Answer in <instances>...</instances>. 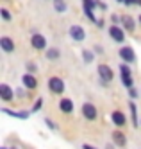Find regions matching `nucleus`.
<instances>
[{
	"instance_id": "10",
	"label": "nucleus",
	"mask_w": 141,
	"mask_h": 149,
	"mask_svg": "<svg viewBox=\"0 0 141 149\" xmlns=\"http://www.w3.org/2000/svg\"><path fill=\"white\" fill-rule=\"evenodd\" d=\"M111 120H113V124H114V126L123 127V126L127 124V117H125V113H123V111L114 110V111H113V115H111Z\"/></svg>"
},
{
	"instance_id": "34",
	"label": "nucleus",
	"mask_w": 141,
	"mask_h": 149,
	"mask_svg": "<svg viewBox=\"0 0 141 149\" xmlns=\"http://www.w3.org/2000/svg\"><path fill=\"white\" fill-rule=\"evenodd\" d=\"M0 149H7V147H0ZM11 149H14V147H11Z\"/></svg>"
},
{
	"instance_id": "26",
	"label": "nucleus",
	"mask_w": 141,
	"mask_h": 149,
	"mask_svg": "<svg viewBox=\"0 0 141 149\" xmlns=\"http://www.w3.org/2000/svg\"><path fill=\"white\" fill-rule=\"evenodd\" d=\"M38 70V67H36V63H27V72H36Z\"/></svg>"
},
{
	"instance_id": "5",
	"label": "nucleus",
	"mask_w": 141,
	"mask_h": 149,
	"mask_svg": "<svg viewBox=\"0 0 141 149\" xmlns=\"http://www.w3.org/2000/svg\"><path fill=\"white\" fill-rule=\"evenodd\" d=\"M82 115L86 120H95L96 115H98V110H96V106L91 104V102H84L82 104Z\"/></svg>"
},
{
	"instance_id": "24",
	"label": "nucleus",
	"mask_w": 141,
	"mask_h": 149,
	"mask_svg": "<svg viewBox=\"0 0 141 149\" xmlns=\"http://www.w3.org/2000/svg\"><path fill=\"white\" fill-rule=\"evenodd\" d=\"M0 15H2V18L6 20V22H9V20H11V13L7 11V9H4V7L0 9Z\"/></svg>"
},
{
	"instance_id": "9",
	"label": "nucleus",
	"mask_w": 141,
	"mask_h": 149,
	"mask_svg": "<svg viewBox=\"0 0 141 149\" xmlns=\"http://www.w3.org/2000/svg\"><path fill=\"white\" fill-rule=\"evenodd\" d=\"M68 33H70V38H72L73 41H82V40L86 38V31H84L80 25H72Z\"/></svg>"
},
{
	"instance_id": "6",
	"label": "nucleus",
	"mask_w": 141,
	"mask_h": 149,
	"mask_svg": "<svg viewBox=\"0 0 141 149\" xmlns=\"http://www.w3.org/2000/svg\"><path fill=\"white\" fill-rule=\"evenodd\" d=\"M109 36H111L114 41H118V43H123V41H125V31H123L120 25L113 24V25L109 27Z\"/></svg>"
},
{
	"instance_id": "15",
	"label": "nucleus",
	"mask_w": 141,
	"mask_h": 149,
	"mask_svg": "<svg viewBox=\"0 0 141 149\" xmlns=\"http://www.w3.org/2000/svg\"><path fill=\"white\" fill-rule=\"evenodd\" d=\"M2 113L9 115V117H14V119H29V111H13V110H9V108H2Z\"/></svg>"
},
{
	"instance_id": "4",
	"label": "nucleus",
	"mask_w": 141,
	"mask_h": 149,
	"mask_svg": "<svg viewBox=\"0 0 141 149\" xmlns=\"http://www.w3.org/2000/svg\"><path fill=\"white\" fill-rule=\"evenodd\" d=\"M30 45L36 50H45L47 49V38L43 34H39V33H34L30 36Z\"/></svg>"
},
{
	"instance_id": "14",
	"label": "nucleus",
	"mask_w": 141,
	"mask_h": 149,
	"mask_svg": "<svg viewBox=\"0 0 141 149\" xmlns=\"http://www.w3.org/2000/svg\"><path fill=\"white\" fill-rule=\"evenodd\" d=\"M113 144L118 146V147H125V144H127L125 135H123L122 131H114V133H113Z\"/></svg>"
},
{
	"instance_id": "35",
	"label": "nucleus",
	"mask_w": 141,
	"mask_h": 149,
	"mask_svg": "<svg viewBox=\"0 0 141 149\" xmlns=\"http://www.w3.org/2000/svg\"><path fill=\"white\" fill-rule=\"evenodd\" d=\"M116 2H122V4H123V0H116Z\"/></svg>"
},
{
	"instance_id": "30",
	"label": "nucleus",
	"mask_w": 141,
	"mask_h": 149,
	"mask_svg": "<svg viewBox=\"0 0 141 149\" xmlns=\"http://www.w3.org/2000/svg\"><path fill=\"white\" fill-rule=\"evenodd\" d=\"M111 20H113V24H118V22H122V16H118V15H113V16H111Z\"/></svg>"
},
{
	"instance_id": "8",
	"label": "nucleus",
	"mask_w": 141,
	"mask_h": 149,
	"mask_svg": "<svg viewBox=\"0 0 141 149\" xmlns=\"http://www.w3.org/2000/svg\"><path fill=\"white\" fill-rule=\"evenodd\" d=\"M21 84H23L27 90H36L38 88V79L32 76L30 72H27V74H23V77H21Z\"/></svg>"
},
{
	"instance_id": "19",
	"label": "nucleus",
	"mask_w": 141,
	"mask_h": 149,
	"mask_svg": "<svg viewBox=\"0 0 141 149\" xmlns=\"http://www.w3.org/2000/svg\"><path fill=\"white\" fill-rule=\"evenodd\" d=\"M93 59H95V52L84 49V50H82V61L86 63V65H89V63H93Z\"/></svg>"
},
{
	"instance_id": "12",
	"label": "nucleus",
	"mask_w": 141,
	"mask_h": 149,
	"mask_svg": "<svg viewBox=\"0 0 141 149\" xmlns=\"http://www.w3.org/2000/svg\"><path fill=\"white\" fill-rule=\"evenodd\" d=\"M0 49L4 52H7V54H11V52H14V41L9 36H2L0 38Z\"/></svg>"
},
{
	"instance_id": "1",
	"label": "nucleus",
	"mask_w": 141,
	"mask_h": 149,
	"mask_svg": "<svg viewBox=\"0 0 141 149\" xmlns=\"http://www.w3.org/2000/svg\"><path fill=\"white\" fill-rule=\"evenodd\" d=\"M120 72H122V83H123V86L129 90V88H132L134 86V79H132V74H131V68H129V63H122L120 65Z\"/></svg>"
},
{
	"instance_id": "25",
	"label": "nucleus",
	"mask_w": 141,
	"mask_h": 149,
	"mask_svg": "<svg viewBox=\"0 0 141 149\" xmlns=\"http://www.w3.org/2000/svg\"><path fill=\"white\" fill-rule=\"evenodd\" d=\"M45 124H47V127H48V130H52V131H56V130H57V126L54 124L50 119H45Z\"/></svg>"
},
{
	"instance_id": "2",
	"label": "nucleus",
	"mask_w": 141,
	"mask_h": 149,
	"mask_svg": "<svg viewBox=\"0 0 141 149\" xmlns=\"http://www.w3.org/2000/svg\"><path fill=\"white\" fill-rule=\"evenodd\" d=\"M48 90H50L52 93H56V95H61V93L64 92V81H63L61 77H57V76L50 77V79H48Z\"/></svg>"
},
{
	"instance_id": "36",
	"label": "nucleus",
	"mask_w": 141,
	"mask_h": 149,
	"mask_svg": "<svg viewBox=\"0 0 141 149\" xmlns=\"http://www.w3.org/2000/svg\"><path fill=\"white\" fill-rule=\"evenodd\" d=\"M138 4H139V6H141V0H138Z\"/></svg>"
},
{
	"instance_id": "11",
	"label": "nucleus",
	"mask_w": 141,
	"mask_h": 149,
	"mask_svg": "<svg viewBox=\"0 0 141 149\" xmlns=\"http://www.w3.org/2000/svg\"><path fill=\"white\" fill-rule=\"evenodd\" d=\"M13 95H14V90L9 86V84L2 83L0 84V97H2V101H13Z\"/></svg>"
},
{
	"instance_id": "13",
	"label": "nucleus",
	"mask_w": 141,
	"mask_h": 149,
	"mask_svg": "<svg viewBox=\"0 0 141 149\" xmlns=\"http://www.w3.org/2000/svg\"><path fill=\"white\" fill-rule=\"evenodd\" d=\"M59 110L63 111V113H73V101L72 99H68V97H64V99H61L59 101Z\"/></svg>"
},
{
	"instance_id": "27",
	"label": "nucleus",
	"mask_w": 141,
	"mask_h": 149,
	"mask_svg": "<svg viewBox=\"0 0 141 149\" xmlns=\"http://www.w3.org/2000/svg\"><path fill=\"white\" fill-rule=\"evenodd\" d=\"M129 97H131V99H136L138 97V90L132 86V88H129Z\"/></svg>"
},
{
	"instance_id": "32",
	"label": "nucleus",
	"mask_w": 141,
	"mask_h": 149,
	"mask_svg": "<svg viewBox=\"0 0 141 149\" xmlns=\"http://www.w3.org/2000/svg\"><path fill=\"white\" fill-rule=\"evenodd\" d=\"M104 25H105V22H104V20H96V27H100V29H102Z\"/></svg>"
},
{
	"instance_id": "31",
	"label": "nucleus",
	"mask_w": 141,
	"mask_h": 149,
	"mask_svg": "<svg viewBox=\"0 0 141 149\" xmlns=\"http://www.w3.org/2000/svg\"><path fill=\"white\" fill-rule=\"evenodd\" d=\"M123 4L125 6H134V4H138V0H123Z\"/></svg>"
},
{
	"instance_id": "21",
	"label": "nucleus",
	"mask_w": 141,
	"mask_h": 149,
	"mask_svg": "<svg viewBox=\"0 0 141 149\" xmlns=\"http://www.w3.org/2000/svg\"><path fill=\"white\" fill-rule=\"evenodd\" d=\"M82 11H84V16H86V18L96 24V18H95V13H93L95 9H91V7H82Z\"/></svg>"
},
{
	"instance_id": "29",
	"label": "nucleus",
	"mask_w": 141,
	"mask_h": 149,
	"mask_svg": "<svg viewBox=\"0 0 141 149\" xmlns=\"http://www.w3.org/2000/svg\"><path fill=\"white\" fill-rule=\"evenodd\" d=\"M96 7H100V11H105V9H107L105 2H100V0H96Z\"/></svg>"
},
{
	"instance_id": "17",
	"label": "nucleus",
	"mask_w": 141,
	"mask_h": 149,
	"mask_svg": "<svg viewBox=\"0 0 141 149\" xmlns=\"http://www.w3.org/2000/svg\"><path fill=\"white\" fill-rule=\"evenodd\" d=\"M45 56H47V59H50V61H56V59L61 58V50H59V49H47Z\"/></svg>"
},
{
	"instance_id": "33",
	"label": "nucleus",
	"mask_w": 141,
	"mask_h": 149,
	"mask_svg": "<svg viewBox=\"0 0 141 149\" xmlns=\"http://www.w3.org/2000/svg\"><path fill=\"white\" fill-rule=\"evenodd\" d=\"M82 149H96V147H93V146H89V144H82Z\"/></svg>"
},
{
	"instance_id": "20",
	"label": "nucleus",
	"mask_w": 141,
	"mask_h": 149,
	"mask_svg": "<svg viewBox=\"0 0 141 149\" xmlns=\"http://www.w3.org/2000/svg\"><path fill=\"white\" fill-rule=\"evenodd\" d=\"M54 7H56L57 13H64L66 11V2L64 0H54Z\"/></svg>"
},
{
	"instance_id": "23",
	"label": "nucleus",
	"mask_w": 141,
	"mask_h": 149,
	"mask_svg": "<svg viewBox=\"0 0 141 149\" xmlns=\"http://www.w3.org/2000/svg\"><path fill=\"white\" fill-rule=\"evenodd\" d=\"M82 7H91V9H96V0H82Z\"/></svg>"
},
{
	"instance_id": "16",
	"label": "nucleus",
	"mask_w": 141,
	"mask_h": 149,
	"mask_svg": "<svg viewBox=\"0 0 141 149\" xmlns=\"http://www.w3.org/2000/svg\"><path fill=\"white\" fill-rule=\"evenodd\" d=\"M122 24H123V29L129 31V33H132V31L136 29V24H134V18L132 16H122Z\"/></svg>"
},
{
	"instance_id": "18",
	"label": "nucleus",
	"mask_w": 141,
	"mask_h": 149,
	"mask_svg": "<svg viewBox=\"0 0 141 149\" xmlns=\"http://www.w3.org/2000/svg\"><path fill=\"white\" fill-rule=\"evenodd\" d=\"M129 110H131V115H132V126L134 127H138L139 124H138V108H136V104L131 101L129 102Z\"/></svg>"
},
{
	"instance_id": "28",
	"label": "nucleus",
	"mask_w": 141,
	"mask_h": 149,
	"mask_svg": "<svg viewBox=\"0 0 141 149\" xmlns=\"http://www.w3.org/2000/svg\"><path fill=\"white\" fill-rule=\"evenodd\" d=\"M93 49H95V54H104V47L102 45H95Z\"/></svg>"
},
{
	"instance_id": "22",
	"label": "nucleus",
	"mask_w": 141,
	"mask_h": 149,
	"mask_svg": "<svg viewBox=\"0 0 141 149\" xmlns=\"http://www.w3.org/2000/svg\"><path fill=\"white\" fill-rule=\"evenodd\" d=\"M41 106H43V97H39V99L34 102V106H32V113H38V111L41 110Z\"/></svg>"
},
{
	"instance_id": "37",
	"label": "nucleus",
	"mask_w": 141,
	"mask_h": 149,
	"mask_svg": "<svg viewBox=\"0 0 141 149\" xmlns=\"http://www.w3.org/2000/svg\"><path fill=\"white\" fill-rule=\"evenodd\" d=\"M138 20H139V24H141V16H139V18H138Z\"/></svg>"
},
{
	"instance_id": "7",
	"label": "nucleus",
	"mask_w": 141,
	"mask_h": 149,
	"mask_svg": "<svg viewBox=\"0 0 141 149\" xmlns=\"http://www.w3.org/2000/svg\"><path fill=\"white\" fill-rule=\"evenodd\" d=\"M118 54H120L122 61L129 63V65H131V63H134V61H136V52H134V49H132V47H122V49H120V52H118Z\"/></svg>"
},
{
	"instance_id": "3",
	"label": "nucleus",
	"mask_w": 141,
	"mask_h": 149,
	"mask_svg": "<svg viewBox=\"0 0 141 149\" xmlns=\"http://www.w3.org/2000/svg\"><path fill=\"white\" fill-rule=\"evenodd\" d=\"M96 72H98V76H100V81H102V83H105V84L109 83V81H113V77H114L113 68H111L109 65H98Z\"/></svg>"
}]
</instances>
